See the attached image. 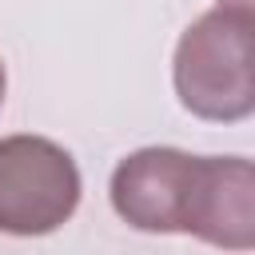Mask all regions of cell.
I'll use <instances>...</instances> for the list:
<instances>
[{
    "mask_svg": "<svg viewBox=\"0 0 255 255\" xmlns=\"http://www.w3.org/2000/svg\"><path fill=\"white\" fill-rule=\"evenodd\" d=\"M4 88H8V76H4V64H0V104H4Z\"/></svg>",
    "mask_w": 255,
    "mask_h": 255,
    "instance_id": "obj_5",
    "label": "cell"
},
{
    "mask_svg": "<svg viewBox=\"0 0 255 255\" xmlns=\"http://www.w3.org/2000/svg\"><path fill=\"white\" fill-rule=\"evenodd\" d=\"M219 8H243V12H251V0H219Z\"/></svg>",
    "mask_w": 255,
    "mask_h": 255,
    "instance_id": "obj_4",
    "label": "cell"
},
{
    "mask_svg": "<svg viewBox=\"0 0 255 255\" xmlns=\"http://www.w3.org/2000/svg\"><path fill=\"white\" fill-rule=\"evenodd\" d=\"M112 207L135 231L195 235L223 251L255 247V171L243 155L139 147L112 171Z\"/></svg>",
    "mask_w": 255,
    "mask_h": 255,
    "instance_id": "obj_1",
    "label": "cell"
},
{
    "mask_svg": "<svg viewBox=\"0 0 255 255\" xmlns=\"http://www.w3.org/2000/svg\"><path fill=\"white\" fill-rule=\"evenodd\" d=\"M251 12L243 8H211L203 12L175 44V96L179 104L215 124L247 120L255 108L251 80Z\"/></svg>",
    "mask_w": 255,
    "mask_h": 255,
    "instance_id": "obj_2",
    "label": "cell"
},
{
    "mask_svg": "<svg viewBox=\"0 0 255 255\" xmlns=\"http://www.w3.org/2000/svg\"><path fill=\"white\" fill-rule=\"evenodd\" d=\"M76 159L44 135L0 139V231L4 235H52L80 207Z\"/></svg>",
    "mask_w": 255,
    "mask_h": 255,
    "instance_id": "obj_3",
    "label": "cell"
}]
</instances>
